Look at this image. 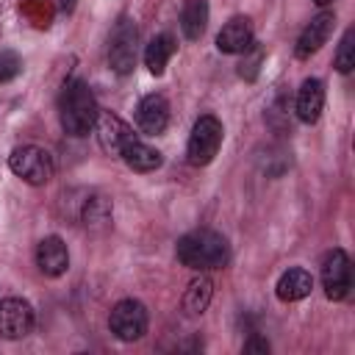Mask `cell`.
Listing matches in <instances>:
<instances>
[{"instance_id":"obj_4","label":"cell","mask_w":355,"mask_h":355,"mask_svg":"<svg viewBox=\"0 0 355 355\" xmlns=\"http://www.w3.org/2000/svg\"><path fill=\"white\" fill-rule=\"evenodd\" d=\"M8 169H11L17 178H22L25 183H31V186H44V183L53 178V172H55L53 155H50L47 150L36 147V144H22V147L11 150V155H8Z\"/></svg>"},{"instance_id":"obj_24","label":"cell","mask_w":355,"mask_h":355,"mask_svg":"<svg viewBox=\"0 0 355 355\" xmlns=\"http://www.w3.org/2000/svg\"><path fill=\"white\" fill-rule=\"evenodd\" d=\"M244 352H247V355H266V352H269V341L261 338V336H252V338L244 344Z\"/></svg>"},{"instance_id":"obj_9","label":"cell","mask_w":355,"mask_h":355,"mask_svg":"<svg viewBox=\"0 0 355 355\" xmlns=\"http://www.w3.org/2000/svg\"><path fill=\"white\" fill-rule=\"evenodd\" d=\"M92 130L97 133V141H100V147H103L108 155H119L122 147L136 136V133L130 130V125H128L125 119H119L116 114H111V111H100Z\"/></svg>"},{"instance_id":"obj_7","label":"cell","mask_w":355,"mask_h":355,"mask_svg":"<svg viewBox=\"0 0 355 355\" xmlns=\"http://www.w3.org/2000/svg\"><path fill=\"white\" fill-rule=\"evenodd\" d=\"M322 286L327 300H344L352 288V263L344 250H330L322 261Z\"/></svg>"},{"instance_id":"obj_25","label":"cell","mask_w":355,"mask_h":355,"mask_svg":"<svg viewBox=\"0 0 355 355\" xmlns=\"http://www.w3.org/2000/svg\"><path fill=\"white\" fill-rule=\"evenodd\" d=\"M316 6H327V3H333V0H313Z\"/></svg>"},{"instance_id":"obj_23","label":"cell","mask_w":355,"mask_h":355,"mask_svg":"<svg viewBox=\"0 0 355 355\" xmlns=\"http://www.w3.org/2000/svg\"><path fill=\"white\" fill-rule=\"evenodd\" d=\"M241 55H244V61H241V67H239V75L247 78V80H252V78L258 75V64L263 61V47L252 42V47H250L247 53H241Z\"/></svg>"},{"instance_id":"obj_16","label":"cell","mask_w":355,"mask_h":355,"mask_svg":"<svg viewBox=\"0 0 355 355\" xmlns=\"http://www.w3.org/2000/svg\"><path fill=\"white\" fill-rule=\"evenodd\" d=\"M311 288H313L311 272L294 266V269H288V272L280 275V280H277V286H275V294H277V300H283V302H297V300H305V297L311 294Z\"/></svg>"},{"instance_id":"obj_8","label":"cell","mask_w":355,"mask_h":355,"mask_svg":"<svg viewBox=\"0 0 355 355\" xmlns=\"http://www.w3.org/2000/svg\"><path fill=\"white\" fill-rule=\"evenodd\" d=\"M33 322H36V313L28 300L8 297L0 302V338H8V341L25 338L33 330Z\"/></svg>"},{"instance_id":"obj_19","label":"cell","mask_w":355,"mask_h":355,"mask_svg":"<svg viewBox=\"0 0 355 355\" xmlns=\"http://www.w3.org/2000/svg\"><path fill=\"white\" fill-rule=\"evenodd\" d=\"M211 297H214V283H211L208 277L200 275L197 280H191L189 288H186V294H183V311H186V316H200V313H205Z\"/></svg>"},{"instance_id":"obj_14","label":"cell","mask_w":355,"mask_h":355,"mask_svg":"<svg viewBox=\"0 0 355 355\" xmlns=\"http://www.w3.org/2000/svg\"><path fill=\"white\" fill-rule=\"evenodd\" d=\"M294 108H297L300 122L313 125L322 116V108H324V83L319 78H305L300 92H297V105Z\"/></svg>"},{"instance_id":"obj_17","label":"cell","mask_w":355,"mask_h":355,"mask_svg":"<svg viewBox=\"0 0 355 355\" xmlns=\"http://www.w3.org/2000/svg\"><path fill=\"white\" fill-rule=\"evenodd\" d=\"M208 28V0H186L180 8V31L189 42H197Z\"/></svg>"},{"instance_id":"obj_22","label":"cell","mask_w":355,"mask_h":355,"mask_svg":"<svg viewBox=\"0 0 355 355\" xmlns=\"http://www.w3.org/2000/svg\"><path fill=\"white\" fill-rule=\"evenodd\" d=\"M19 72H22V58H19V53L3 50V53H0V83L14 80Z\"/></svg>"},{"instance_id":"obj_15","label":"cell","mask_w":355,"mask_h":355,"mask_svg":"<svg viewBox=\"0 0 355 355\" xmlns=\"http://www.w3.org/2000/svg\"><path fill=\"white\" fill-rule=\"evenodd\" d=\"M119 158H122L133 172H153V169H158V166L164 164L161 153H158V150H153L150 144H144L139 136H133V139L122 147Z\"/></svg>"},{"instance_id":"obj_10","label":"cell","mask_w":355,"mask_h":355,"mask_svg":"<svg viewBox=\"0 0 355 355\" xmlns=\"http://www.w3.org/2000/svg\"><path fill=\"white\" fill-rule=\"evenodd\" d=\"M333 28H336V14H333V11L316 14V17L302 28V33H300V39H297V47H294L297 58H311L313 53H319V50L327 44Z\"/></svg>"},{"instance_id":"obj_21","label":"cell","mask_w":355,"mask_h":355,"mask_svg":"<svg viewBox=\"0 0 355 355\" xmlns=\"http://www.w3.org/2000/svg\"><path fill=\"white\" fill-rule=\"evenodd\" d=\"M108 214H111V205H108V200L105 197H86V202H83V225H100V222H105L108 219Z\"/></svg>"},{"instance_id":"obj_18","label":"cell","mask_w":355,"mask_h":355,"mask_svg":"<svg viewBox=\"0 0 355 355\" xmlns=\"http://www.w3.org/2000/svg\"><path fill=\"white\" fill-rule=\"evenodd\" d=\"M175 50H178V44H175L172 33H158V36H153L150 44L144 47V64H147V69H150L155 78L164 75V69H166V64H169V58H172Z\"/></svg>"},{"instance_id":"obj_6","label":"cell","mask_w":355,"mask_h":355,"mask_svg":"<svg viewBox=\"0 0 355 355\" xmlns=\"http://www.w3.org/2000/svg\"><path fill=\"white\" fill-rule=\"evenodd\" d=\"M108 327L119 341H139L147 333V308L139 300H119L108 313Z\"/></svg>"},{"instance_id":"obj_3","label":"cell","mask_w":355,"mask_h":355,"mask_svg":"<svg viewBox=\"0 0 355 355\" xmlns=\"http://www.w3.org/2000/svg\"><path fill=\"white\" fill-rule=\"evenodd\" d=\"M222 122L214 116V114H205L194 122L191 128V136H189V144H186V158L191 166H205L216 158L219 147H222Z\"/></svg>"},{"instance_id":"obj_13","label":"cell","mask_w":355,"mask_h":355,"mask_svg":"<svg viewBox=\"0 0 355 355\" xmlns=\"http://www.w3.org/2000/svg\"><path fill=\"white\" fill-rule=\"evenodd\" d=\"M255 36H252V22L247 17H233L222 25V31L216 33V47L219 53H227V55H241L252 47Z\"/></svg>"},{"instance_id":"obj_12","label":"cell","mask_w":355,"mask_h":355,"mask_svg":"<svg viewBox=\"0 0 355 355\" xmlns=\"http://www.w3.org/2000/svg\"><path fill=\"white\" fill-rule=\"evenodd\" d=\"M36 266L47 277H61L69 269V250L61 236H44L36 244Z\"/></svg>"},{"instance_id":"obj_11","label":"cell","mask_w":355,"mask_h":355,"mask_svg":"<svg viewBox=\"0 0 355 355\" xmlns=\"http://www.w3.org/2000/svg\"><path fill=\"white\" fill-rule=\"evenodd\" d=\"M136 125L147 136H158L169 125V103L164 94H144L136 105Z\"/></svg>"},{"instance_id":"obj_20","label":"cell","mask_w":355,"mask_h":355,"mask_svg":"<svg viewBox=\"0 0 355 355\" xmlns=\"http://www.w3.org/2000/svg\"><path fill=\"white\" fill-rule=\"evenodd\" d=\"M352 67H355V28H347L341 36L338 53H336V69L341 75H347V72H352Z\"/></svg>"},{"instance_id":"obj_2","label":"cell","mask_w":355,"mask_h":355,"mask_svg":"<svg viewBox=\"0 0 355 355\" xmlns=\"http://www.w3.org/2000/svg\"><path fill=\"white\" fill-rule=\"evenodd\" d=\"M97 114H100V108H97V100H94L89 83L80 78H69L58 97V119H61L64 133L75 136V139L89 136Z\"/></svg>"},{"instance_id":"obj_5","label":"cell","mask_w":355,"mask_h":355,"mask_svg":"<svg viewBox=\"0 0 355 355\" xmlns=\"http://www.w3.org/2000/svg\"><path fill=\"white\" fill-rule=\"evenodd\" d=\"M136 44H139V31L136 25L122 17L114 31H111V39H108V67L116 72V75H128L133 72L136 67Z\"/></svg>"},{"instance_id":"obj_1","label":"cell","mask_w":355,"mask_h":355,"mask_svg":"<svg viewBox=\"0 0 355 355\" xmlns=\"http://www.w3.org/2000/svg\"><path fill=\"white\" fill-rule=\"evenodd\" d=\"M175 252H178V261L194 272H214L230 261L227 239L216 230H208V227L180 236Z\"/></svg>"}]
</instances>
